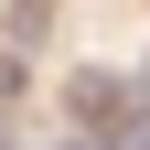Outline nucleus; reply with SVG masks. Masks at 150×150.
<instances>
[{
  "label": "nucleus",
  "mask_w": 150,
  "mask_h": 150,
  "mask_svg": "<svg viewBox=\"0 0 150 150\" xmlns=\"http://www.w3.org/2000/svg\"><path fill=\"white\" fill-rule=\"evenodd\" d=\"M75 118H86V129H107V118H129V129H139L150 118V86H139V75H75Z\"/></svg>",
  "instance_id": "obj_1"
},
{
  "label": "nucleus",
  "mask_w": 150,
  "mask_h": 150,
  "mask_svg": "<svg viewBox=\"0 0 150 150\" xmlns=\"http://www.w3.org/2000/svg\"><path fill=\"white\" fill-rule=\"evenodd\" d=\"M43 150H97V139H43Z\"/></svg>",
  "instance_id": "obj_3"
},
{
  "label": "nucleus",
  "mask_w": 150,
  "mask_h": 150,
  "mask_svg": "<svg viewBox=\"0 0 150 150\" xmlns=\"http://www.w3.org/2000/svg\"><path fill=\"white\" fill-rule=\"evenodd\" d=\"M0 150H11V129H0Z\"/></svg>",
  "instance_id": "obj_4"
},
{
  "label": "nucleus",
  "mask_w": 150,
  "mask_h": 150,
  "mask_svg": "<svg viewBox=\"0 0 150 150\" xmlns=\"http://www.w3.org/2000/svg\"><path fill=\"white\" fill-rule=\"evenodd\" d=\"M32 32H54V0H11V43H32Z\"/></svg>",
  "instance_id": "obj_2"
}]
</instances>
